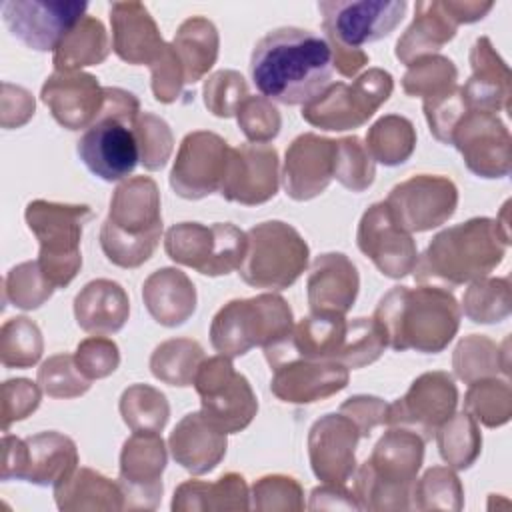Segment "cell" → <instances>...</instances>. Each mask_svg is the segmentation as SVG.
Wrapping results in <instances>:
<instances>
[{
    "instance_id": "1",
    "label": "cell",
    "mask_w": 512,
    "mask_h": 512,
    "mask_svg": "<svg viewBox=\"0 0 512 512\" xmlns=\"http://www.w3.org/2000/svg\"><path fill=\"white\" fill-rule=\"evenodd\" d=\"M332 70L326 38L298 26L266 32L250 56V78L260 96L286 106L314 100L330 86Z\"/></svg>"
},
{
    "instance_id": "2",
    "label": "cell",
    "mask_w": 512,
    "mask_h": 512,
    "mask_svg": "<svg viewBox=\"0 0 512 512\" xmlns=\"http://www.w3.org/2000/svg\"><path fill=\"white\" fill-rule=\"evenodd\" d=\"M508 202L498 218L476 216L440 230L414 266L420 284H470L496 270L508 250Z\"/></svg>"
},
{
    "instance_id": "3",
    "label": "cell",
    "mask_w": 512,
    "mask_h": 512,
    "mask_svg": "<svg viewBox=\"0 0 512 512\" xmlns=\"http://www.w3.org/2000/svg\"><path fill=\"white\" fill-rule=\"evenodd\" d=\"M372 318L392 350L438 354L454 340L462 312L450 290L420 284L390 288L378 300Z\"/></svg>"
},
{
    "instance_id": "4",
    "label": "cell",
    "mask_w": 512,
    "mask_h": 512,
    "mask_svg": "<svg viewBox=\"0 0 512 512\" xmlns=\"http://www.w3.org/2000/svg\"><path fill=\"white\" fill-rule=\"evenodd\" d=\"M160 236L162 206L158 184L150 176L122 180L100 226V248L108 262L120 268H138L152 258Z\"/></svg>"
},
{
    "instance_id": "5",
    "label": "cell",
    "mask_w": 512,
    "mask_h": 512,
    "mask_svg": "<svg viewBox=\"0 0 512 512\" xmlns=\"http://www.w3.org/2000/svg\"><path fill=\"white\" fill-rule=\"evenodd\" d=\"M426 440L410 428L390 426L354 472V498L360 510H408L422 468Z\"/></svg>"
},
{
    "instance_id": "6",
    "label": "cell",
    "mask_w": 512,
    "mask_h": 512,
    "mask_svg": "<svg viewBox=\"0 0 512 512\" xmlns=\"http://www.w3.org/2000/svg\"><path fill=\"white\" fill-rule=\"evenodd\" d=\"M138 98L118 86H104V106L96 122L76 142L82 164L104 182H122L140 162L134 120L140 114Z\"/></svg>"
},
{
    "instance_id": "7",
    "label": "cell",
    "mask_w": 512,
    "mask_h": 512,
    "mask_svg": "<svg viewBox=\"0 0 512 512\" xmlns=\"http://www.w3.org/2000/svg\"><path fill=\"white\" fill-rule=\"evenodd\" d=\"M294 330V314L288 302L274 292L226 302L212 318L210 344L228 358L262 350L284 342Z\"/></svg>"
},
{
    "instance_id": "8",
    "label": "cell",
    "mask_w": 512,
    "mask_h": 512,
    "mask_svg": "<svg viewBox=\"0 0 512 512\" xmlns=\"http://www.w3.org/2000/svg\"><path fill=\"white\" fill-rule=\"evenodd\" d=\"M92 218L94 212L86 204L52 200H32L26 204L24 220L40 246L36 260L56 290L66 288L80 272L82 230Z\"/></svg>"
},
{
    "instance_id": "9",
    "label": "cell",
    "mask_w": 512,
    "mask_h": 512,
    "mask_svg": "<svg viewBox=\"0 0 512 512\" xmlns=\"http://www.w3.org/2000/svg\"><path fill=\"white\" fill-rule=\"evenodd\" d=\"M246 238L248 246L238 274L252 288L286 290L308 266L310 248L288 222H260L246 232Z\"/></svg>"
},
{
    "instance_id": "10",
    "label": "cell",
    "mask_w": 512,
    "mask_h": 512,
    "mask_svg": "<svg viewBox=\"0 0 512 512\" xmlns=\"http://www.w3.org/2000/svg\"><path fill=\"white\" fill-rule=\"evenodd\" d=\"M394 78L384 68H368L352 84L330 82L314 100L302 106V118L320 130L344 132L364 126L390 98Z\"/></svg>"
},
{
    "instance_id": "11",
    "label": "cell",
    "mask_w": 512,
    "mask_h": 512,
    "mask_svg": "<svg viewBox=\"0 0 512 512\" xmlns=\"http://www.w3.org/2000/svg\"><path fill=\"white\" fill-rule=\"evenodd\" d=\"M246 232L230 222L172 224L164 234L170 260L204 276H226L240 268L246 254Z\"/></svg>"
},
{
    "instance_id": "12",
    "label": "cell",
    "mask_w": 512,
    "mask_h": 512,
    "mask_svg": "<svg viewBox=\"0 0 512 512\" xmlns=\"http://www.w3.org/2000/svg\"><path fill=\"white\" fill-rule=\"evenodd\" d=\"M194 388L200 396V412L226 434L248 428L258 412V398L248 378L236 372L228 356L204 358Z\"/></svg>"
},
{
    "instance_id": "13",
    "label": "cell",
    "mask_w": 512,
    "mask_h": 512,
    "mask_svg": "<svg viewBox=\"0 0 512 512\" xmlns=\"http://www.w3.org/2000/svg\"><path fill=\"white\" fill-rule=\"evenodd\" d=\"M328 44L360 48L394 32L408 10L406 0H322L318 2Z\"/></svg>"
},
{
    "instance_id": "14",
    "label": "cell",
    "mask_w": 512,
    "mask_h": 512,
    "mask_svg": "<svg viewBox=\"0 0 512 512\" xmlns=\"http://www.w3.org/2000/svg\"><path fill=\"white\" fill-rule=\"evenodd\" d=\"M384 202L404 230L428 232L454 216L458 188L448 176L416 174L398 182Z\"/></svg>"
},
{
    "instance_id": "15",
    "label": "cell",
    "mask_w": 512,
    "mask_h": 512,
    "mask_svg": "<svg viewBox=\"0 0 512 512\" xmlns=\"http://www.w3.org/2000/svg\"><path fill=\"white\" fill-rule=\"evenodd\" d=\"M230 146L210 130L188 132L176 152L168 182L184 200H202L220 190Z\"/></svg>"
},
{
    "instance_id": "16",
    "label": "cell",
    "mask_w": 512,
    "mask_h": 512,
    "mask_svg": "<svg viewBox=\"0 0 512 512\" xmlns=\"http://www.w3.org/2000/svg\"><path fill=\"white\" fill-rule=\"evenodd\" d=\"M450 146L480 178H506L512 170V138L498 114L470 108L456 124Z\"/></svg>"
},
{
    "instance_id": "17",
    "label": "cell",
    "mask_w": 512,
    "mask_h": 512,
    "mask_svg": "<svg viewBox=\"0 0 512 512\" xmlns=\"http://www.w3.org/2000/svg\"><path fill=\"white\" fill-rule=\"evenodd\" d=\"M458 388L448 372L432 370L412 380L404 396L388 404L386 426L410 428L424 440L456 412Z\"/></svg>"
},
{
    "instance_id": "18",
    "label": "cell",
    "mask_w": 512,
    "mask_h": 512,
    "mask_svg": "<svg viewBox=\"0 0 512 512\" xmlns=\"http://www.w3.org/2000/svg\"><path fill=\"white\" fill-rule=\"evenodd\" d=\"M8 32L36 52H48L86 16L88 4L76 0H6L0 6Z\"/></svg>"
},
{
    "instance_id": "19",
    "label": "cell",
    "mask_w": 512,
    "mask_h": 512,
    "mask_svg": "<svg viewBox=\"0 0 512 512\" xmlns=\"http://www.w3.org/2000/svg\"><path fill=\"white\" fill-rule=\"evenodd\" d=\"M168 448L158 432H132L120 452L118 484L124 492V510H154L164 492Z\"/></svg>"
},
{
    "instance_id": "20",
    "label": "cell",
    "mask_w": 512,
    "mask_h": 512,
    "mask_svg": "<svg viewBox=\"0 0 512 512\" xmlns=\"http://www.w3.org/2000/svg\"><path fill=\"white\" fill-rule=\"evenodd\" d=\"M356 244L384 276L394 280L414 272L418 262L416 240L394 220L384 200L374 202L360 216Z\"/></svg>"
},
{
    "instance_id": "21",
    "label": "cell",
    "mask_w": 512,
    "mask_h": 512,
    "mask_svg": "<svg viewBox=\"0 0 512 512\" xmlns=\"http://www.w3.org/2000/svg\"><path fill=\"white\" fill-rule=\"evenodd\" d=\"M280 160L270 144H240L230 148L220 196L242 206H258L272 200L280 186Z\"/></svg>"
},
{
    "instance_id": "22",
    "label": "cell",
    "mask_w": 512,
    "mask_h": 512,
    "mask_svg": "<svg viewBox=\"0 0 512 512\" xmlns=\"http://www.w3.org/2000/svg\"><path fill=\"white\" fill-rule=\"evenodd\" d=\"M362 434L342 412L324 414L308 430V458L322 484L346 486L356 472V446Z\"/></svg>"
},
{
    "instance_id": "23",
    "label": "cell",
    "mask_w": 512,
    "mask_h": 512,
    "mask_svg": "<svg viewBox=\"0 0 512 512\" xmlns=\"http://www.w3.org/2000/svg\"><path fill=\"white\" fill-rule=\"evenodd\" d=\"M336 140L304 132L296 136L284 154L282 186L288 198L306 202L320 196L334 178Z\"/></svg>"
},
{
    "instance_id": "24",
    "label": "cell",
    "mask_w": 512,
    "mask_h": 512,
    "mask_svg": "<svg viewBox=\"0 0 512 512\" xmlns=\"http://www.w3.org/2000/svg\"><path fill=\"white\" fill-rule=\"evenodd\" d=\"M40 100L66 130L90 128L104 106V86L82 70H54L42 84Z\"/></svg>"
},
{
    "instance_id": "25",
    "label": "cell",
    "mask_w": 512,
    "mask_h": 512,
    "mask_svg": "<svg viewBox=\"0 0 512 512\" xmlns=\"http://www.w3.org/2000/svg\"><path fill=\"white\" fill-rule=\"evenodd\" d=\"M270 390L286 404H314L348 386L350 370L338 362L294 358L272 368Z\"/></svg>"
},
{
    "instance_id": "26",
    "label": "cell",
    "mask_w": 512,
    "mask_h": 512,
    "mask_svg": "<svg viewBox=\"0 0 512 512\" xmlns=\"http://www.w3.org/2000/svg\"><path fill=\"white\" fill-rule=\"evenodd\" d=\"M108 14L116 56L132 66L146 64L150 68L168 42L162 40L148 8L142 2H112Z\"/></svg>"
},
{
    "instance_id": "27",
    "label": "cell",
    "mask_w": 512,
    "mask_h": 512,
    "mask_svg": "<svg viewBox=\"0 0 512 512\" xmlns=\"http://www.w3.org/2000/svg\"><path fill=\"white\" fill-rule=\"evenodd\" d=\"M360 276L356 264L342 252H324L314 258L306 296L310 312L348 314L358 298Z\"/></svg>"
},
{
    "instance_id": "28",
    "label": "cell",
    "mask_w": 512,
    "mask_h": 512,
    "mask_svg": "<svg viewBox=\"0 0 512 512\" xmlns=\"http://www.w3.org/2000/svg\"><path fill=\"white\" fill-rule=\"evenodd\" d=\"M228 434L202 412H188L168 436V450L176 464L194 476L212 472L226 456Z\"/></svg>"
},
{
    "instance_id": "29",
    "label": "cell",
    "mask_w": 512,
    "mask_h": 512,
    "mask_svg": "<svg viewBox=\"0 0 512 512\" xmlns=\"http://www.w3.org/2000/svg\"><path fill=\"white\" fill-rule=\"evenodd\" d=\"M468 60L472 76L462 86L468 106L492 114L508 110L512 96L510 68L496 52L488 36H480L474 40Z\"/></svg>"
},
{
    "instance_id": "30",
    "label": "cell",
    "mask_w": 512,
    "mask_h": 512,
    "mask_svg": "<svg viewBox=\"0 0 512 512\" xmlns=\"http://www.w3.org/2000/svg\"><path fill=\"white\" fill-rule=\"evenodd\" d=\"M142 300L148 314L166 328L182 326L196 312V286L186 272L166 266L154 270L142 284Z\"/></svg>"
},
{
    "instance_id": "31",
    "label": "cell",
    "mask_w": 512,
    "mask_h": 512,
    "mask_svg": "<svg viewBox=\"0 0 512 512\" xmlns=\"http://www.w3.org/2000/svg\"><path fill=\"white\" fill-rule=\"evenodd\" d=\"M76 468L78 448L70 436L46 430L24 438V464L20 480L54 488Z\"/></svg>"
},
{
    "instance_id": "32",
    "label": "cell",
    "mask_w": 512,
    "mask_h": 512,
    "mask_svg": "<svg viewBox=\"0 0 512 512\" xmlns=\"http://www.w3.org/2000/svg\"><path fill=\"white\" fill-rule=\"evenodd\" d=\"M130 316L126 290L108 278L90 280L74 298L76 324L88 334H116Z\"/></svg>"
},
{
    "instance_id": "33",
    "label": "cell",
    "mask_w": 512,
    "mask_h": 512,
    "mask_svg": "<svg viewBox=\"0 0 512 512\" xmlns=\"http://www.w3.org/2000/svg\"><path fill=\"white\" fill-rule=\"evenodd\" d=\"M174 512H244L250 510V488L242 474L226 472L216 482L186 480L174 490Z\"/></svg>"
},
{
    "instance_id": "34",
    "label": "cell",
    "mask_w": 512,
    "mask_h": 512,
    "mask_svg": "<svg viewBox=\"0 0 512 512\" xmlns=\"http://www.w3.org/2000/svg\"><path fill=\"white\" fill-rule=\"evenodd\" d=\"M456 30L458 26L446 14L442 0H420L410 26L396 42L394 56L408 66L416 58L436 54L456 36Z\"/></svg>"
},
{
    "instance_id": "35",
    "label": "cell",
    "mask_w": 512,
    "mask_h": 512,
    "mask_svg": "<svg viewBox=\"0 0 512 512\" xmlns=\"http://www.w3.org/2000/svg\"><path fill=\"white\" fill-rule=\"evenodd\" d=\"M52 490L56 506L62 512L124 510V492L120 484L92 468L78 466L64 482L56 484Z\"/></svg>"
},
{
    "instance_id": "36",
    "label": "cell",
    "mask_w": 512,
    "mask_h": 512,
    "mask_svg": "<svg viewBox=\"0 0 512 512\" xmlns=\"http://www.w3.org/2000/svg\"><path fill=\"white\" fill-rule=\"evenodd\" d=\"M170 44L182 64L184 82L192 86L216 64L220 36L214 22L206 16H190L178 26Z\"/></svg>"
},
{
    "instance_id": "37",
    "label": "cell",
    "mask_w": 512,
    "mask_h": 512,
    "mask_svg": "<svg viewBox=\"0 0 512 512\" xmlns=\"http://www.w3.org/2000/svg\"><path fill=\"white\" fill-rule=\"evenodd\" d=\"M110 54L108 32L96 16L86 14L58 42L52 54L54 70H80L84 66L102 64Z\"/></svg>"
},
{
    "instance_id": "38",
    "label": "cell",
    "mask_w": 512,
    "mask_h": 512,
    "mask_svg": "<svg viewBox=\"0 0 512 512\" xmlns=\"http://www.w3.org/2000/svg\"><path fill=\"white\" fill-rule=\"evenodd\" d=\"M508 346L510 340L506 338L500 346L484 334H470L464 336L452 354V368L456 378L470 384L482 378H494L500 372L504 376L510 374L508 362Z\"/></svg>"
},
{
    "instance_id": "39",
    "label": "cell",
    "mask_w": 512,
    "mask_h": 512,
    "mask_svg": "<svg viewBox=\"0 0 512 512\" xmlns=\"http://www.w3.org/2000/svg\"><path fill=\"white\" fill-rule=\"evenodd\" d=\"M204 358L200 342L192 338H170L154 348L150 356V372L164 384L178 388L192 386Z\"/></svg>"
},
{
    "instance_id": "40",
    "label": "cell",
    "mask_w": 512,
    "mask_h": 512,
    "mask_svg": "<svg viewBox=\"0 0 512 512\" xmlns=\"http://www.w3.org/2000/svg\"><path fill=\"white\" fill-rule=\"evenodd\" d=\"M364 144L374 162L400 166L414 154L416 128L406 116L386 114L368 128Z\"/></svg>"
},
{
    "instance_id": "41",
    "label": "cell",
    "mask_w": 512,
    "mask_h": 512,
    "mask_svg": "<svg viewBox=\"0 0 512 512\" xmlns=\"http://www.w3.org/2000/svg\"><path fill=\"white\" fill-rule=\"evenodd\" d=\"M440 458L452 470H468L482 452L478 422L468 412H454L436 432Z\"/></svg>"
},
{
    "instance_id": "42",
    "label": "cell",
    "mask_w": 512,
    "mask_h": 512,
    "mask_svg": "<svg viewBox=\"0 0 512 512\" xmlns=\"http://www.w3.org/2000/svg\"><path fill=\"white\" fill-rule=\"evenodd\" d=\"M460 312L474 324H498L512 312L510 278H478L468 284Z\"/></svg>"
},
{
    "instance_id": "43",
    "label": "cell",
    "mask_w": 512,
    "mask_h": 512,
    "mask_svg": "<svg viewBox=\"0 0 512 512\" xmlns=\"http://www.w3.org/2000/svg\"><path fill=\"white\" fill-rule=\"evenodd\" d=\"M120 416L132 432H162L170 418V404L158 388L150 384L128 386L118 402Z\"/></svg>"
},
{
    "instance_id": "44",
    "label": "cell",
    "mask_w": 512,
    "mask_h": 512,
    "mask_svg": "<svg viewBox=\"0 0 512 512\" xmlns=\"http://www.w3.org/2000/svg\"><path fill=\"white\" fill-rule=\"evenodd\" d=\"M458 86V68L448 56L428 54L408 64L402 76V90L422 102L438 98Z\"/></svg>"
},
{
    "instance_id": "45",
    "label": "cell",
    "mask_w": 512,
    "mask_h": 512,
    "mask_svg": "<svg viewBox=\"0 0 512 512\" xmlns=\"http://www.w3.org/2000/svg\"><path fill=\"white\" fill-rule=\"evenodd\" d=\"M464 412L486 428H500L512 416V388L508 380L482 378L468 384Z\"/></svg>"
},
{
    "instance_id": "46",
    "label": "cell",
    "mask_w": 512,
    "mask_h": 512,
    "mask_svg": "<svg viewBox=\"0 0 512 512\" xmlns=\"http://www.w3.org/2000/svg\"><path fill=\"white\" fill-rule=\"evenodd\" d=\"M412 506L416 510H448L464 508V488L458 474L450 466H432L412 488Z\"/></svg>"
},
{
    "instance_id": "47",
    "label": "cell",
    "mask_w": 512,
    "mask_h": 512,
    "mask_svg": "<svg viewBox=\"0 0 512 512\" xmlns=\"http://www.w3.org/2000/svg\"><path fill=\"white\" fill-rule=\"evenodd\" d=\"M44 352L42 332L26 316L8 318L0 328V362L6 368H30Z\"/></svg>"
},
{
    "instance_id": "48",
    "label": "cell",
    "mask_w": 512,
    "mask_h": 512,
    "mask_svg": "<svg viewBox=\"0 0 512 512\" xmlns=\"http://www.w3.org/2000/svg\"><path fill=\"white\" fill-rule=\"evenodd\" d=\"M54 286L44 276L38 260H28L22 264H16L8 270L2 282L4 292V304H12L20 310H36L46 300L52 298Z\"/></svg>"
},
{
    "instance_id": "49",
    "label": "cell",
    "mask_w": 512,
    "mask_h": 512,
    "mask_svg": "<svg viewBox=\"0 0 512 512\" xmlns=\"http://www.w3.org/2000/svg\"><path fill=\"white\" fill-rule=\"evenodd\" d=\"M334 178L352 192H364L376 178V162L366 144L358 136H344L336 140Z\"/></svg>"
},
{
    "instance_id": "50",
    "label": "cell",
    "mask_w": 512,
    "mask_h": 512,
    "mask_svg": "<svg viewBox=\"0 0 512 512\" xmlns=\"http://www.w3.org/2000/svg\"><path fill=\"white\" fill-rule=\"evenodd\" d=\"M134 136L138 142L140 164L150 172L162 170L174 148V136L168 122L152 112H140L134 120Z\"/></svg>"
},
{
    "instance_id": "51",
    "label": "cell",
    "mask_w": 512,
    "mask_h": 512,
    "mask_svg": "<svg viewBox=\"0 0 512 512\" xmlns=\"http://www.w3.org/2000/svg\"><path fill=\"white\" fill-rule=\"evenodd\" d=\"M36 380L42 392L50 398H78L92 386V382L78 370L74 354L66 352L46 358L38 368Z\"/></svg>"
},
{
    "instance_id": "52",
    "label": "cell",
    "mask_w": 512,
    "mask_h": 512,
    "mask_svg": "<svg viewBox=\"0 0 512 512\" xmlns=\"http://www.w3.org/2000/svg\"><path fill=\"white\" fill-rule=\"evenodd\" d=\"M250 508L260 512H300L304 510V490L300 482L286 474H266L250 488Z\"/></svg>"
},
{
    "instance_id": "53",
    "label": "cell",
    "mask_w": 512,
    "mask_h": 512,
    "mask_svg": "<svg viewBox=\"0 0 512 512\" xmlns=\"http://www.w3.org/2000/svg\"><path fill=\"white\" fill-rule=\"evenodd\" d=\"M202 98L208 112L218 118H232L248 98V84L236 70H218L204 80Z\"/></svg>"
},
{
    "instance_id": "54",
    "label": "cell",
    "mask_w": 512,
    "mask_h": 512,
    "mask_svg": "<svg viewBox=\"0 0 512 512\" xmlns=\"http://www.w3.org/2000/svg\"><path fill=\"white\" fill-rule=\"evenodd\" d=\"M236 122L242 134L254 144H268L280 134L282 116L272 100L264 96H250L240 104Z\"/></svg>"
},
{
    "instance_id": "55",
    "label": "cell",
    "mask_w": 512,
    "mask_h": 512,
    "mask_svg": "<svg viewBox=\"0 0 512 512\" xmlns=\"http://www.w3.org/2000/svg\"><path fill=\"white\" fill-rule=\"evenodd\" d=\"M422 110H424L430 134L438 142L450 146L452 132L460 122V118L470 110V106L466 102L462 86H456L438 98L422 102Z\"/></svg>"
},
{
    "instance_id": "56",
    "label": "cell",
    "mask_w": 512,
    "mask_h": 512,
    "mask_svg": "<svg viewBox=\"0 0 512 512\" xmlns=\"http://www.w3.org/2000/svg\"><path fill=\"white\" fill-rule=\"evenodd\" d=\"M74 362L84 378L100 380L110 376L120 364V350L112 338L106 336H88L84 338L74 352Z\"/></svg>"
},
{
    "instance_id": "57",
    "label": "cell",
    "mask_w": 512,
    "mask_h": 512,
    "mask_svg": "<svg viewBox=\"0 0 512 512\" xmlns=\"http://www.w3.org/2000/svg\"><path fill=\"white\" fill-rule=\"evenodd\" d=\"M0 400H2V430L8 432V428L14 422L28 418L40 406L42 388L28 378H10L2 384Z\"/></svg>"
},
{
    "instance_id": "58",
    "label": "cell",
    "mask_w": 512,
    "mask_h": 512,
    "mask_svg": "<svg viewBox=\"0 0 512 512\" xmlns=\"http://www.w3.org/2000/svg\"><path fill=\"white\" fill-rule=\"evenodd\" d=\"M150 86L152 94L160 104H172L180 98L184 82V70L182 64L172 48V44H166L160 58L150 66Z\"/></svg>"
},
{
    "instance_id": "59",
    "label": "cell",
    "mask_w": 512,
    "mask_h": 512,
    "mask_svg": "<svg viewBox=\"0 0 512 512\" xmlns=\"http://www.w3.org/2000/svg\"><path fill=\"white\" fill-rule=\"evenodd\" d=\"M386 410L388 404L382 398L368 394L350 396L338 408V412L346 414L358 426L362 438H368L376 426L386 424Z\"/></svg>"
},
{
    "instance_id": "60",
    "label": "cell",
    "mask_w": 512,
    "mask_h": 512,
    "mask_svg": "<svg viewBox=\"0 0 512 512\" xmlns=\"http://www.w3.org/2000/svg\"><path fill=\"white\" fill-rule=\"evenodd\" d=\"M36 110L34 96L16 84L2 82V96H0V124L4 130L24 126Z\"/></svg>"
},
{
    "instance_id": "61",
    "label": "cell",
    "mask_w": 512,
    "mask_h": 512,
    "mask_svg": "<svg viewBox=\"0 0 512 512\" xmlns=\"http://www.w3.org/2000/svg\"><path fill=\"white\" fill-rule=\"evenodd\" d=\"M310 510H360L354 494L346 490V486H336V484H322L316 486L310 494Z\"/></svg>"
},
{
    "instance_id": "62",
    "label": "cell",
    "mask_w": 512,
    "mask_h": 512,
    "mask_svg": "<svg viewBox=\"0 0 512 512\" xmlns=\"http://www.w3.org/2000/svg\"><path fill=\"white\" fill-rule=\"evenodd\" d=\"M446 14L452 18L456 26L472 24L482 20L492 8L494 2H478V0H442Z\"/></svg>"
},
{
    "instance_id": "63",
    "label": "cell",
    "mask_w": 512,
    "mask_h": 512,
    "mask_svg": "<svg viewBox=\"0 0 512 512\" xmlns=\"http://www.w3.org/2000/svg\"><path fill=\"white\" fill-rule=\"evenodd\" d=\"M24 464V440L4 432L2 436V480H20Z\"/></svg>"
}]
</instances>
